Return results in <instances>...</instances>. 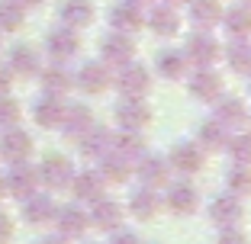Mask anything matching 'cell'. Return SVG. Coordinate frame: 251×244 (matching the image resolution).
Instances as JSON below:
<instances>
[{"mask_svg": "<svg viewBox=\"0 0 251 244\" xmlns=\"http://www.w3.org/2000/svg\"><path fill=\"white\" fill-rule=\"evenodd\" d=\"M113 87L119 90V96H145L148 87H151V71L145 65H129L116 67V74H113Z\"/></svg>", "mask_w": 251, "mask_h": 244, "instance_id": "obj_1", "label": "cell"}, {"mask_svg": "<svg viewBox=\"0 0 251 244\" xmlns=\"http://www.w3.org/2000/svg\"><path fill=\"white\" fill-rule=\"evenodd\" d=\"M184 55H187V61H190L193 67H213L216 61H219L222 48H219V42L213 39V32H203V29H197L190 39H187V48H184Z\"/></svg>", "mask_w": 251, "mask_h": 244, "instance_id": "obj_2", "label": "cell"}, {"mask_svg": "<svg viewBox=\"0 0 251 244\" xmlns=\"http://www.w3.org/2000/svg\"><path fill=\"white\" fill-rule=\"evenodd\" d=\"M74 87L90 93V96L106 93L113 87V67L103 65V61H87V65H81V71L74 77Z\"/></svg>", "mask_w": 251, "mask_h": 244, "instance_id": "obj_3", "label": "cell"}, {"mask_svg": "<svg viewBox=\"0 0 251 244\" xmlns=\"http://www.w3.org/2000/svg\"><path fill=\"white\" fill-rule=\"evenodd\" d=\"M113 116H116V122L123 129L142 132V129L151 122V106H148L142 96H123V100L116 103V110H113Z\"/></svg>", "mask_w": 251, "mask_h": 244, "instance_id": "obj_4", "label": "cell"}, {"mask_svg": "<svg viewBox=\"0 0 251 244\" xmlns=\"http://www.w3.org/2000/svg\"><path fill=\"white\" fill-rule=\"evenodd\" d=\"M36 170H39V183H45L49 190H65V186H71L74 177V164L65 155H49Z\"/></svg>", "mask_w": 251, "mask_h": 244, "instance_id": "obj_5", "label": "cell"}, {"mask_svg": "<svg viewBox=\"0 0 251 244\" xmlns=\"http://www.w3.org/2000/svg\"><path fill=\"white\" fill-rule=\"evenodd\" d=\"M100 55H103V65H110V67H123V65H129V61H135L132 36L113 29L110 36H103V42H100Z\"/></svg>", "mask_w": 251, "mask_h": 244, "instance_id": "obj_6", "label": "cell"}, {"mask_svg": "<svg viewBox=\"0 0 251 244\" xmlns=\"http://www.w3.org/2000/svg\"><path fill=\"white\" fill-rule=\"evenodd\" d=\"M187 90H190L193 100H200V103H216L222 96V77L219 71H213V67H197L193 71V77L187 81Z\"/></svg>", "mask_w": 251, "mask_h": 244, "instance_id": "obj_7", "label": "cell"}, {"mask_svg": "<svg viewBox=\"0 0 251 244\" xmlns=\"http://www.w3.org/2000/svg\"><path fill=\"white\" fill-rule=\"evenodd\" d=\"M29 155H32V135L20 126L3 129V135H0V157H7L10 164H20Z\"/></svg>", "mask_w": 251, "mask_h": 244, "instance_id": "obj_8", "label": "cell"}, {"mask_svg": "<svg viewBox=\"0 0 251 244\" xmlns=\"http://www.w3.org/2000/svg\"><path fill=\"white\" fill-rule=\"evenodd\" d=\"M3 183H7V193H10V196L26 200V196H32V193L39 190V170L29 167L26 161H20V164H13V167H10V174L3 177Z\"/></svg>", "mask_w": 251, "mask_h": 244, "instance_id": "obj_9", "label": "cell"}, {"mask_svg": "<svg viewBox=\"0 0 251 244\" xmlns=\"http://www.w3.org/2000/svg\"><path fill=\"white\" fill-rule=\"evenodd\" d=\"M145 26L155 32L158 39H174L180 32V16L171 3H155L145 16Z\"/></svg>", "mask_w": 251, "mask_h": 244, "instance_id": "obj_10", "label": "cell"}, {"mask_svg": "<svg viewBox=\"0 0 251 244\" xmlns=\"http://www.w3.org/2000/svg\"><path fill=\"white\" fill-rule=\"evenodd\" d=\"M110 22L116 32H126V36H132L145 26V10L132 0H123V3H113L110 7Z\"/></svg>", "mask_w": 251, "mask_h": 244, "instance_id": "obj_11", "label": "cell"}, {"mask_svg": "<svg viewBox=\"0 0 251 244\" xmlns=\"http://www.w3.org/2000/svg\"><path fill=\"white\" fill-rule=\"evenodd\" d=\"M45 48H49V55H52L55 61L74 58V55H77V48H81L77 29H71V26H58V29H52L49 36H45Z\"/></svg>", "mask_w": 251, "mask_h": 244, "instance_id": "obj_12", "label": "cell"}, {"mask_svg": "<svg viewBox=\"0 0 251 244\" xmlns=\"http://www.w3.org/2000/svg\"><path fill=\"white\" fill-rule=\"evenodd\" d=\"M203 161L206 157H203V148H200L197 141H177L168 155L171 170H177V174H197L203 167Z\"/></svg>", "mask_w": 251, "mask_h": 244, "instance_id": "obj_13", "label": "cell"}, {"mask_svg": "<svg viewBox=\"0 0 251 244\" xmlns=\"http://www.w3.org/2000/svg\"><path fill=\"white\" fill-rule=\"evenodd\" d=\"M61 132H65V138L77 141L81 135H87L90 129H94V112H90V106L84 103H74V106H65V116H61Z\"/></svg>", "mask_w": 251, "mask_h": 244, "instance_id": "obj_14", "label": "cell"}, {"mask_svg": "<svg viewBox=\"0 0 251 244\" xmlns=\"http://www.w3.org/2000/svg\"><path fill=\"white\" fill-rule=\"evenodd\" d=\"M55 212H58V206H55L52 196H45V193H32V196H26L23 200V219L29 225H49L55 222Z\"/></svg>", "mask_w": 251, "mask_h": 244, "instance_id": "obj_15", "label": "cell"}, {"mask_svg": "<svg viewBox=\"0 0 251 244\" xmlns=\"http://www.w3.org/2000/svg\"><path fill=\"white\" fill-rule=\"evenodd\" d=\"M209 215H213V222H216V225H222V228H235V225L242 222V215H245L242 196H235V193L216 196V202L209 206Z\"/></svg>", "mask_w": 251, "mask_h": 244, "instance_id": "obj_16", "label": "cell"}, {"mask_svg": "<svg viewBox=\"0 0 251 244\" xmlns=\"http://www.w3.org/2000/svg\"><path fill=\"white\" fill-rule=\"evenodd\" d=\"M106 190V180L100 177V170H84V174H74L71 177V193L74 200L81 202H97Z\"/></svg>", "mask_w": 251, "mask_h": 244, "instance_id": "obj_17", "label": "cell"}, {"mask_svg": "<svg viewBox=\"0 0 251 244\" xmlns=\"http://www.w3.org/2000/svg\"><path fill=\"white\" fill-rule=\"evenodd\" d=\"M90 206H94V209H90V222H94L97 225V228H103V231H116L119 228V225H123V206H119V202L116 200H106V196H100V200H97V202H90Z\"/></svg>", "mask_w": 251, "mask_h": 244, "instance_id": "obj_18", "label": "cell"}, {"mask_svg": "<svg viewBox=\"0 0 251 244\" xmlns=\"http://www.w3.org/2000/svg\"><path fill=\"white\" fill-rule=\"evenodd\" d=\"M55 225H58L61 238H81L90 225V215L84 212L81 206H65L55 212Z\"/></svg>", "mask_w": 251, "mask_h": 244, "instance_id": "obj_19", "label": "cell"}, {"mask_svg": "<svg viewBox=\"0 0 251 244\" xmlns=\"http://www.w3.org/2000/svg\"><path fill=\"white\" fill-rule=\"evenodd\" d=\"M77 145H81V155L90 157V161H100L103 155H110L113 151V132L103 126H94L87 135H81L77 138Z\"/></svg>", "mask_w": 251, "mask_h": 244, "instance_id": "obj_20", "label": "cell"}, {"mask_svg": "<svg viewBox=\"0 0 251 244\" xmlns=\"http://www.w3.org/2000/svg\"><path fill=\"white\" fill-rule=\"evenodd\" d=\"M94 3L90 0H61L58 16H61V26H71V29H84L94 22Z\"/></svg>", "mask_w": 251, "mask_h": 244, "instance_id": "obj_21", "label": "cell"}, {"mask_svg": "<svg viewBox=\"0 0 251 244\" xmlns=\"http://www.w3.org/2000/svg\"><path fill=\"white\" fill-rule=\"evenodd\" d=\"M139 177H142V183L145 186H164L168 183V177H171V164H168V157H161V155H142L139 157Z\"/></svg>", "mask_w": 251, "mask_h": 244, "instance_id": "obj_22", "label": "cell"}, {"mask_svg": "<svg viewBox=\"0 0 251 244\" xmlns=\"http://www.w3.org/2000/svg\"><path fill=\"white\" fill-rule=\"evenodd\" d=\"M161 202L171 209V212H177V215H190L193 209L200 206V193H197V186H193V183H174Z\"/></svg>", "mask_w": 251, "mask_h": 244, "instance_id": "obj_23", "label": "cell"}, {"mask_svg": "<svg viewBox=\"0 0 251 244\" xmlns=\"http://www.w3.org/2000/svg\"><path fill=\"white\" fill-rule=\"evenodd\" d=\"M187 7H190V22L203 32L216 29L222 22V3L219 0H190Z\"/></svg>", "mask_w": 251, "mask_h": 244, "instance_id": "obj_24", "label": "cell"}, {"mask_svg": "<svg viewBox=\"0 0 251 244\" xmlns=\"http://www.w3.org/2000/svg\"><path fill=\"white\" fill-rule=\"evenodd\" d=\"M216 119H219L229 132H235V129H242L245 122H248V110H245V103L238 96H219V100H216Z\"/></svg>", "mask_w": 251, "mask_h": 244, "instance_id": "obj_25", "label": "cell"}, {"mask_svg": "<svg viewBox=\"0 0 251 244\" xmlns=\"http://www.w3.org/2000/svg\"><path fill=\"white\" fill-rule=\"evenodd\" d=\"M155 71L161 77H168V81H180V77L190 71V61H187L184 52H177V48H161L155 58Z\"/></svg>", "mask_w": 251, "mask_h": 244, "instance_id": "obj_26", "label": "cell"}, {"mask_svg": "<svg viewBox=\"0 0 251 244\" xmlns=\"http://www.w3.org/2000/svg\"><path fill=\"white\" fill-rule=\"evenodd\" d=\"M61 116H65V103L61 96H39L36 106H32V119H36L42 129H58L61 126Z\"/></svg>", "mask_w": 251, "mask_h": 244, "instance_id": "obj_27", "label": "cell"}, {"mask_svg": "<svg viewBox=\"0 0 251 244\" xmlns=\"http://www.w3.org/2000/svg\"><path fill=\"white\" fill-rule=\"evenodd\" d=\"M10 71L20 77H36L42 71V61H39V52L32 45H13V52H10Z\"/></svg>", "mask_w": 251, "mask_h": 244, "instance_id": "obj_28", "label": "cell"}, {"mask_svg": "<svg viewBox=\"0 0 251 244\" xmlns=\"http://www.w3.org/2000/svg\"><path fill=\"white\" fill-rule=\"evenodd\" d=\"M222 26L232 39H248L251 36V7L248 3H235V7L222 10Z\"/></svg>", "mask_w": 251, "mask_h": 244, "instance_id": "obj_29", "label": "cell"}, {"mask_svg": "<svg viewBox=\"0 0 251 244\" xmlns=\"http://www.w3.org/2000/svg\"><path fill=\"white\" fill-rule=\"evenodd\" d=\"M39 81H42V93H49V96H65L74 87L71 71L61 65H52V67H45V71H39Z\"/></svg>", "mask_w": 251, "mask_h": 244, "instance_id": "obj_30", "label": "cell"}, {"mask_svg": "<svg viewBox=\"0 0 251 244\" xmlns=\"http://www.w3.org/2000/svg\"><path fill=\"white\" fill-rule=\"evenodd\" d=\"M229 138H232V132L222 126L219 119H206V122L200 126L197 145H200L203 151H219V148H226V145H229Z\"/></svg>", "mask_w": 251, "mask_h": 244, "instance_id": "obj_31", "label": "cell"}, {"mask_svg": "<svg viewBox=\"0 0 251 244\" xmlns=\"http://www.w3.org/2000/svg\"><path fill=\"white\" fill-rule=\"evenodd\" d=\"M129 174H132V161H126L123 155L110 151V155L100 157V177H103L106 183H126Z\"/></svg>", "mask_w": 251, "mask_h": 244, "instance_id": "obj_32", "label": "cell"}, {"mask_svg": "<svg viewBox=\"0 0 251 244\" xmlns=\"http://www.w3.org/2000/svg\"><path fill=\"white\" fill-rule=\"evenodd\" d=\"M113 151L123 155L126 161H139V157L145 155V138H142V132L123 129L119 135H113Z\"/></svg>", "mask_w": 251, "mask_h": 244, "instance_id": "obj_33", "label": "cell"}, {"mask_svg": "<svg viewBox=\"0 0 251 244\" xmlns=\"http://www.w3.org/2000/svg\"><path fill=\"white\" fill-rule=\"evenodd\" d=\"M226 61L235 74H251V42L248 39H232L226 48Z\"/></svg>", "mask_w": 251, "mask_h": 244, "instance_id": "obj_34", "label": "cell"}, {"mask_svg": "<svg viewBox=\"0 0 251 244\" xmlns=\"http://www.w3.org/2000/svg\"><path fill=\"white\" fill-rule=\"evenodd\" d=\"M158 209H161V200L155 196L151 186H148V190H139L132 196V202H129V212H132L135 219H155Z\"/></svg>", "mask_w": 251, "mask_h": 244, "instance_id": "obj_35", "label": "cell"}, {"mask_svg": "<svg viewBox=\"0 0 251 244\" xmlns=\"http://www.w3.org/2000/svg\"><path fill=\"white\" fill-rule=\"evenodd\" d=\"M26 20V7L20 0H0V32H13Z\"/></svg>", "mask_w": 251, "mask_h": 244, "instance_id": "obj_36", "label": "cell"}, {"mask_svg": "<svg viewBox=\"0 0 251 244\" xmlns=\"http://www.w3.org/2000/svg\"><path fill=\"white\" fill-rule=\"evenodd\" d=\"M229 190L235 196H251V164H235L229 174Z\"/></svg>", "mask_w": 251, "mask_h": 244, "instance_id": "obj_37", "label": "cell"}, {"mask_svg": "<svg viewBox=\"0 0 251 244\" xmlns=\"http://www.w3.org/2000/svg\"><path fill=\"white\" fill-rule=\"evenodd\" d=\"M20 116H23L20 103H16L10 93H3L0 96V129H13L16 122H20Z\"/></svg>", "mask_w": 251, "mask_h": 244, "instance_id": "obj_38", "label": "cell"}, {"mask_svg": "<svg viewBox=\"0 0 251 244\" xmlns=\"http://www.w3.org/2000/svg\"><path fill=\"white\" fill-rule=\"evenodd\" d=\"M229 155L235 164H251V135H232L229 138Z\"/></svg>", "mask_w": 251, "mask_h": 244, "instance_id": "obj_39", "label": "cell"}, {"mask_svg": "<svg viewBox=\"0 0 251 244\" xmlns=\"http://www.w3.org/2000/svg\"><path fill=\"white\" fill-rule=\"evenodd\" d=\"M216 244H248V238L238 228H222V235L216 238Z\"/></svg>", "mask_w": 251, "mask_h": 244, "instance_id": "obj_40", "label": "cell"}, {"mask_svg": "<svg viewBox=\"0 0 251 244\" xmlns=\"http://www.w3.org/2000/svg\"><path fill=\"white\" fill-rule=\"evenodd\" d=\"M13 241V222H10V215L0 212V244H10Z\"/></svg>", "mask_w": 251, "mask_h": 244, "instance_id": "obj_41", "label": "cell"}, {"mask_svg": "<svg viewBox=\"0 0 251 244\" xmlns=\"http://www.w3.org/2000/svg\"><path fill=\"white\" fill-rule=\"evenodd\" d=\"M10 87H13V71L7 65H0V96L10 93Z\"/></svg>", "mask_w": 251, "mask_h": 244, "instance_id": "obj_42", "label": "cell"}, {"mask_svg": "<svg viewBox=\"0 0 251 244\" xmlns=\"http://www.w3.org/2000/svg\"><path fill=\"white\" fill-rule=\"evenodd\" d=\"M113 244H142V241L132 235V231H123V228H116V235H113Z\"/></svg>", "mask_w": 251, "mask_h": 244, "instance_id": "obj_43", "label": "cell"}, {"mask_svg": "<svg viewBox=\"0 0 251 244\" xmlns=\"http://www.w3.org/2000/svg\"><path fill=\"white\" fill-rule=\"evenodd\" d=\"M39 244H68V238H61V235H52V238H42Z\"/></svg>", "mask_w": 251, "mask_h": 244, "instance_id": "obj_44", "label": "cell"}, {"mask_svg": "<svg viewBox=\"0 0 251 244\" xmlns=\"http://www.w3.org/2000/svg\"><path fill=\"white\" fill-rule=\"evenodd\" d=\"M23 7H39V3H42V0H20Z\"/></svg>", "mask_w": 251, "mask_h": 244, "instance_id": "obj_45", "label": "cell"}, {"mask_svg": "<svg viewBox=\"0 0 251 244\" xmlns=\"http://www.w3.org/2000/svg\"><path fill=\"white\" fill-rule=\"evenodd\" d=\"M3 196H7V183H3V177H0V202H3Z\"/></svg>", "mask_w": 251, "mask_h": 244, "instance_id": "obj_46", "label": "cell"}, {"mask_svg": "<svg viewBox=\"0 0 251 244\" xmlns=\"http://www.w3.org/2000/svg\"><path fill=\"white\" fill-rule=\"evenodd\" d=\"M164 3H171V7H180V3H190V0H164Z\"/></svg>", "mask_w": 251, "mask_h": 244, "instance_id": "obj_47", "label": "cell"}, {"mask_svg": "<svg viewBox=\"0 0 251 244\" xmlns=\"http://www.w3.org/2000/svg\"><path fill=\"white\" fill-rule=\"evenodd\" d=\"M132 3H139V7H148V3H151V0H132Z\"/></svg>", "mask_w": 251, "mask_h": 244, "instance_id": "obj_48", "label": "cell"}, {"mask_svg": "<svg viewBox=\"0 0 251 244\" xmlns=\"http://www.w3.org/2000/svg\"><path fill=\"white\" fill-rule=\"evenodd\" d=\"M242 3H248V7H251V0H242Z\"/></svg>", "mask_w": 251, "mask_h": 244, "instance_id": "obj_49", "label": "cell"}, {"mask_svg": "<svg viewBox=\"0 0 251 244\" xmlns=\"http://www.w3.org/2000/svg\"><path fill=\"white\" fill-rule=\"evenodd\" d=\"M248 122H251V112H248Z\"/></svg>", "mask_w": 251, "mask_h": 244, "instance_id": "obj_50", "label": "cell"}, {"mask_svg": "<svg viewBox=\"0 0 251 244\" xmlns=\"http://www.w3.org/2000/svg\"><path fill=\"white\" fill-rule=\"evenodd\" d=\"M248 77H251V74H248Z\"/></svg>", "mask_w": 251, "mask_h": 244, "instance_id": "obj_51", "label": "cell"}]
</instances>
